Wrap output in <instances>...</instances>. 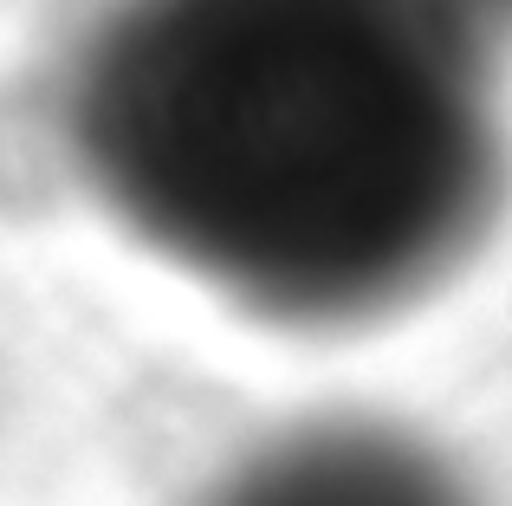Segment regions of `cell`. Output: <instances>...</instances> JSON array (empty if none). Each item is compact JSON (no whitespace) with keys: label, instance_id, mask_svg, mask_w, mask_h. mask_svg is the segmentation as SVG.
Wrapping results in <instances>:
<instances>
[{"label":"cell","instance_id":"1","mask_svg":"<svg viewBox=\"0 0 512 506\" xmlns=\"http://www.w3.org/2000/svg\"><path fill=\"white\" fill-rule=\"evenodd\" d=\"M59 130L143 247L305 331L441 286L512 176L474 13L389 0L124 7L65 65Z\"/></svg>","mask_w":512,"mask_h":506},{"label":"cell","instance_id":"2","mask_svg":"<svg viewBox=\"0 0 512 506\" xmlns=\"http://www.w3.org/2000/svg\"><path fill=\"white\" fill-rule=\"evenodd\" d=\"M188 506H487L435 442L370 416L273 435Z\"/></svg>","mask_w":512,"mask_h":506}]
</instances>
